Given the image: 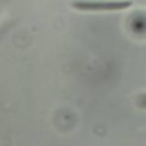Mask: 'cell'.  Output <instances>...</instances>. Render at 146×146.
I'll return each instance as SVG.
<instances>
[{
    "label": "cell",
    "instance_id": "obj_1",
    "mask_svg": "<svg viewBox=\"0 0 146 146\" xmlns=\"http://www.w3.org/2000/svg\"><path fill=\"white\" fill-rule=\"evenodd\" d=\"M132 6L129 0L120 1H95V0H74L72 7L81 11H114L123 10Z\"/></svg>",
    "mask_w": 146,
    "mask_h": 146
},
{
    "label": "cell",
    "instance_id": "obj_2",
    "mask_svg": "<svg viewBox=\"0 0 146 146\" xmlns=\"http://www.w3.org/2000/svg\"><path fill=\"white\" fill-rule=\"evenodd\" d=\"M137 105L139 108H143V110H146V94H141L137 97Z\"/></svg>",
    "mask_w": 146,
    "mask_h": 146
}]
</instances>
